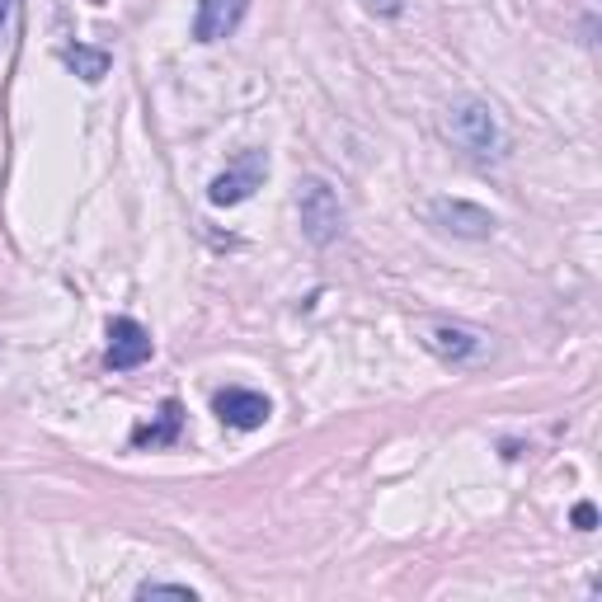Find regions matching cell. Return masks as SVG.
Returning <instances> with one entry per match:
<instances>
[{
  "mask_svg": "<svg viewBox=\"0 0 602 602\" xmlns=\"http://www.w3.org/2000/svg\"><path fill=\"white\" fill-rule=\"evenodd\" d=\"M62 62L80 76V80H86V86H99V80H104L109 76V52H99V48H67L62 52Z\"/></svg>",
  "mask_w": 602,
  "mask_h": 602,
  "instance_id": "10",
  "label": "cell"
},
{
  "mask_svg": "<svg viewBox=\"0 0 602 602\" xmlns=\"http://www.w3.org/2000/svg\"><path fill=\"white\" fill-rule=\"evenodd\" d=\"M250 0H198V14H193V38L198 43H222L240 29Z\"/></svg>",
  "mask_w": 602,
  "mask_h": 602,
  "instance_id": "7",
  "label": "cell"
},
{
  "mask_svg": "<svg viewBox=\"0 0 602 602\" xmlns=\"http://www.w3.org/2000/svg\"><path fill=\"white\" fill-rule=\"evenodd\" d=\"M212 410H217V419H222V424H231V429H240V433L264 429V424H269V414H273L269 395H259V391H240V387L217 391Z\"/></svg>",
  "mask_w": 602,
  "mask_h": 602,
  "instance_id": "6",
  "label": "cell"
},
{
  "mask_svg": "<svg viewBox=\"0 0 602 602\" xmlns=\"http://www.w3.org/2000/svg\"><path fill=\"white\" fill-rule=\"evenodd\" d=\"M448 137L475 160L504 155V128H499L494 109L480 104V99H456V104L448 109Z\"/></svg>",
  "mask_w": 602,
  "mask_h": 602,
  "instance_id": "1",
  "label": "cell"
},
{
  "mask_svg": "<svg viewBox=\"0 0 602 602\" xmlns=\"http://www.w3.org/2000/svg\"><path fill=\"white\" fill-rule=\"evenodd\" d=\"M574 528L579 532H593L598 528V509L593 504H574Z\"/></svg>",
  "mask_w": 602,
  "mask_h": 602,
  "instance_id": "12",
  "label": "cell"
},
{
  "mask_svg": "<svg viewBox=\"0 0 602 602\" xmlns=\"http://www.w3.org/2000/svg\"><path fill=\"white\" fill-rule=\"evenodd\" d=\"M179 424H184V410H179V400H165L155 424L132 429V448H170L179 438Z\"/></svg>",
  "mask_w": 602,
  "mask_h": 602,
  "instance_id": "9",
  "label": "cell"
},
{
  "mask_svg": "<svg viewBox=\"0 0 602 602\" xmlns=\"http://www.w3.org/2000/svg\"><path fill=\"white\" fill-rule=\"evenodd\" d=\"M429 217L433 227H443L448 235H461V240H485L494 231V217L480 203H466V198H433Z\"/></svg>",
  "mask_w": 602,
  "mask_h": 602,
  "instance_id": "4",
  "label": "cell"
},
{
  "mask_svg": "<svg viewBox=\"0 0 602 602\" xmlns=\"http://www.w3.org/2000/svg\"><path fill=\"white\" fill-rule=\"evenodd\" d=\"M264 179H269V155L264 151H240L208 184V198L217 208H235V203H245L254 189H264Z\"/></svg>",
  "mask_w": 602,
  "mask_h": 602,
  "instance_id": "3",
  "label": "cell"
},
{
  "mask_svg": "<svg viewBox=\"0 0 602 602\" xmlns=\"http://www.w3.org/2000/svg\"><path fill=\"white\" fill-rule=\"evenodd\" d=\"M147 358H151V334H147V325H137L132 315L109 320V368H113V372H132V368H142Z\"/></svg>",
  "mask_w": 602,
  "mask_h": 602,
  "instance_id": "5",
  "label": "cell"
},
{
  "mask_svg": "<svg viewBox=\"0 0 602 602\" xmlns=\"http://www.w3.org/2000/svg\"><path fill=\"white\" fill-rule=\"evenodd\" d=\"M363 6L377 14H400V0H363Z\"/></svg>",
  "mask_w": 602,
  "mask_h": 602,
  "instance_id": "13",
  "label": "cell"
},
{
  "mask_svg": "<svg viewBox=\"0 0 602 602\" xmlns=\"http://www.w3.org/2000/svg\"><path fill=\"white\" fill-rule=\"evenodd\" d=\"M137 598H184V602H198V593L189 584H151V579L137 589Z\"/></svg>",
  "mask_w": 602,
  "mask_h": 602,
  "instance_id": "11",
  "label": "cell"
},
{
  "mask_svg": "<svg viewBox=\"0 0 602 602\" xmlns=\"http://www.w3.org/2000/svg\"><path fill=\"white\" fill-rule=\"evenodd\" d=\"M424 344L438 353V358H448V363H475V358H485V339L471 334V330H461V325H433Z\"/></svg>",
  "mask_w": 602,
  "mask_h": 602,
  "instance_id": "8",
  "label": "cell"
},
{
  "mask_svg": "<svg viewBox=\"0 0 602 602\" xmlns=\"http://www.w3.org/2000/svg\"><path fill=\"white\" fill-rule=\"evenodd\" d=\"M6 19H10V0H0V29H6Z\"/></svg>",
  "mask_w": 602,
  "mask_h": 602,
  "instance_id": "14",
  "label": "cell"
},
{
  "mask_svg": "<svg viewBox=\"0 0 602 602\" xmlns=\"http://www.w3.org/2000/svg\"><path fill=\"white\" fill-rule=\"evenodd\" d=\"M297 217H301V235L311 245H330L344 231V203L325 179H301L297 184Z\"/></svg>",
  "mask_w": 602,
  "mask_h": 602,
  "instance_id": "2",
  "label": "cell"
}]
</instances>
